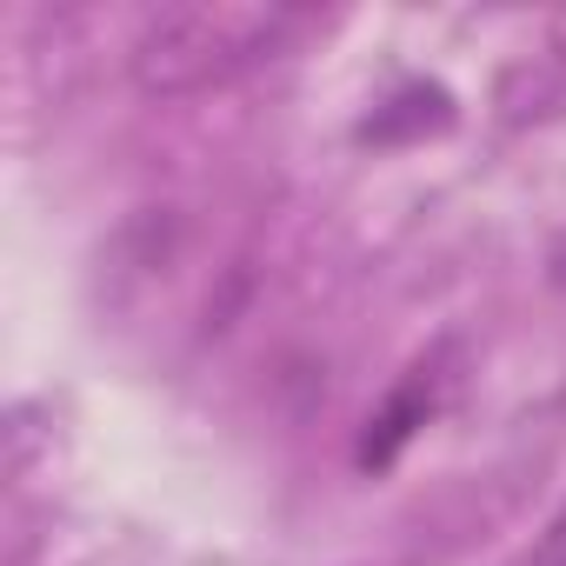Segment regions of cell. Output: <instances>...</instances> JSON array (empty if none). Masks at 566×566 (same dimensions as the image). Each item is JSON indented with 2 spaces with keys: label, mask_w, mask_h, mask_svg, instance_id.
Returning a JSON list of instances; mask_svg holds the SVG:
<instances>
[{
  "label": "cell",
  "mask_w": 566,
  "mask_h": 566,
  "mask_svg": "<svg viewBox=\"0 0 566 566\" xmlns=\"http://www.w3.org/2000/svg\"><path fill=\"white\" fill-rule=\"evenodd\" d=\"M440 127H453V94L447 87H400L387 107H374V120L360 134L367 140H420Z\"/></svg>",
  "instance_id": "4"
},
{
  "label": "cell",
  "mask_w": 566,
  "mask_h": 566,
  "mask_svg": "<svg viewBox=\"0 0 566 566\" xmlns=\"http://www.w3.org/2000/svg\"><path fill=\"white\" fill-rule=\"evenodd\" d=\"M440 387H447V374H433V367L420 360V367H413V380H407V387L394 394V407H387V413L374 420L380 433H367V447H360V460H367V467H387V460L400 453V440H407L413 427H427V413H433V400H440Z\"/></svg>",
  "instance_id": "3"
},
{
  "label": "cell",
  "mask_w": 566,
  "mask_h": 566,
  "mask_svg": "<svg viewBox=\"0 0 566 566\" xmlns=\"http://www.w3.org/2000/svg\"><path fill=\"white\" fill-rule=\"evenodd\" d=\"M307 28H314V14L273 8V0H187V8H160L140 21V34L127 48V74L154 101L207 94V87H227V81L280 61Z\"/></svg>",
  "instance_id": "1"
},
{
  "label": "cell",
  "mask_w": 566,
  "mask_h": 566,
  "mask_svg": "<svg viewBox=\"0 0 566 566\" xmlns=\"http://www.w3.org/2000/svg\"><path fill=\"white\" fill-rule=\"evenodd\" d=\"M526 566H566V506L546 520V533L533 539V553H526Z\"/></svg>",
  "instance_id": "5"
},
{
  "label": "cell",
  "mask_w": 566,
  "mask_h": 566,
  "mask_svg": "<svg viewBox=\"0 0 566 566\" xmlns=\"http://www.w3.org/2000/svg\"><path fill=\"white\" fill-rule=\"evenodd\" d=\"M546 280L566 294V233H559V240H553V253H546Z\"/></svg>",
  "instance_id": "6"
},
{
  "label": "cell",
  "mask_w": 566,
  "mask_h": 566,
  "mask_svg": "<svg viewBox=\"0 0 566 566\" xmlns=\"http://www.w3.org/2000/svg\"><path fill=\"white\" fill-rule=\"evenodd\" d=\"M500 107L506 120H546V114H566V41L526 54L506 67L500 81Z\"/></svg>",
  "instance_id": "2"
}]
</instances>
